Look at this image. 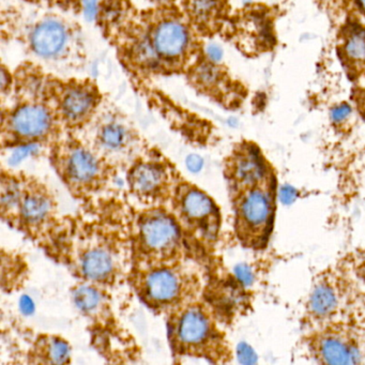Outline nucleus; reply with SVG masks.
<instances>
[{
    "label": "nucleus",
    "instance_id": "4468645a",
    "mask_svg": "<svg viewBox=\"0 0 365 365\" xmlns=\"http://www.w3.org/2000/svg\"><path fill=\"white\" fill-rule=\"evenodd\" d=\"M187 27L178 19H163L151 31L153 54L165 61H179L189 50Z\"/></svg>",
    "mask_w": 365,
    "mask_h": 365
},
{
    "label": "nucleus",
    "instance_id": "20e7f679",
    "mask_svg": "<svg viewBox=\"0 0 365 365\" xmlns=\"http://www.w3.org/2000/svg\"><path fill=\"white\" fill-rule=\"evenodd\" d=\"M129 277L136 294L147 307L168 315L197 300L202 288L197 273L183 262L132 269Z\"/></svg>",
    "mask_w": 365,
    "mask_h": 365
},
{
    "label": "nucleus",
    "instance_id": "c85d7f7f",
    "mask_svg": "<svg viewBox=\"0 0 365 365\" xmlns=\"http://www.w3.org/2000/svg\"><path fill=\"white\" fill-rule=\"evenodd\" d=\"M356 4H358L359 8L362 10L363 14H365V0H356Z\"/></svg>",
    "mask_w": 365,
    "mask_h": 365
},
{
    "label": "nucleus",
    "instance_id": "9b49d317",
    "mask_svg": "<svg viewBox=\"0 0 365 365\" xmlns=\"http://www.w3.org/2000/svg\"><path fill=\"white\" fill-rule=\"evenodd\" d=\"M110 166H131L140 158V143L129 123L118 116H106L96 125L93 144Z\"/></svg>",
    "mask_w": 365,
    "mask_h": 365
},
{
    "label": "nucleus",
    "instance_id": "f257e3e1",
    "mask_svg": "<svg viewBox=\"0 0 365 365\" xmlns=\"http://www.w3.org/2000/svg\"><path fill=\"white\" fill-rule=\"evenodd\" d=\"M71 270L82 281L112 287L123 279L132 264L131 245H125L116 232L89 225L59 243Z\"/></svg>",
    "mask_w": 365,
    "mask_h": 365
},
{
    "label": "nucleus",
    "instance_id": "4be33fe9",
    "mask_svg": "<svg viewBox=\"0 0 365 365\" xmlns=\"http://www.w3.org/2000/svg\"><path fill=\"white\" fill-rule=\"evenodd\" d=\"M238 358L241 363L245 364H253L256 363L257 356H256L255 352L253 351L251 347L245 345V344H241L238 347Z\"/></svg>",
    "mask_w": 365,
    "mask_h": 365
},
{
    "label": "nucleus",
    "instance_id": "a878e982",
    "mask_svg": "<svg viewBox=\"0 0 365 365\" xmlns=\"http://www.w3.org/2000/svg\"><path fill=\"white\" fill-rule=\"evenodd\" d=\"M187 168H190V170H192V172H197V170H200L202 166V158H200L198 155H190L187 160Z\"/></svg>",
    "mask_w": 365,
    "mask_h": 365
},
{
    "label": "nucleus",
    "instance_id": "5701e85b",
    "mask_svg": "<svg viewBox=\"0 0 365 365\" xmlns=\"http://www.w3.org/2000/svg\"><path fill=\"white\" fill-rule=\"evenodd\" d=\"M237 279L243 284V285H251L253 283V273H252L251 269L247 266V264H240L237 267L236 271Z\"/></svg>",
    "mask_w": 365,
    "mask_h": 365
},
{
    "label": "nucleus",
    "instance_id": "7ed1b4c3",
    "mask_svg": "<svg viewBox=\"0 0 365 365\" xmlns=\"http://www.w3.org/2000/svg\"><path fill=\"white\" fill-rule=\"evenodd\" d=\"M132 269L170 266L183 262L182 230L174 213L162 206L138 213L131 236Z\"/></svg>",
    "mask_w": 365,
    "mask_h": 365
},
{
    "label": "nucleus",
    "instance_id": "f3484780",
    "mask_svg": "<svg viewBox=\"0 0 365 365\" xmlns=\"http://www.w3.org/2000/svg\"><path fill=\"white\" fill-rule=\"evenodd\" d=\"M29 358L34 363L65 364L70 362L71 348L68 341L52 335H41L31 348Z\"/></svg>",
    "mask_w": 365,
    "mask_h": 365
},
{
    "label": "nucleus",
    "instance_id": "f03ea898",
    "mask_svg": "<svg viewBox=\"0 0 365 365\" xmlns=\"http://www.w3.org/2000/svg\"><path fill=\"white\" fill-rule=\"evenodd\" d=\"M1 217L36 240H48L58 228L56 200L50 190L33 177L5 170L1 177Z\"/></svg>",
    "mask_w": 365,
    "mask_h": 365
},
{
    "label": "nucleus",
    "instance_id": "2eb2a0df",
    "mask_svg": "<svg viewBox=\"0 0 365 365\" xmlns=\"http://www.w3.org/2000/svg\"><path fill=\"white\" fill-rule=\"evenodd\" d=\"M95 91L91 87H69L61 100V113L70 127H78L86 123L95 113Z\"/></svg>",
    "mask_w": 365,
    "mask_h": 365
},
{
    "label": "nucleus",
    "instance_id": "cd10ccee",
    "mask_svg": "<svg viewBox=\"0 0 365 365\" xmlns=\"http://www.w3.org/2000/svg\"><path fill=\"white\" fill-rule=\"evenodd\" d=\"M208 54L213 61H219L222 58V51L219 46H211L208 48Z\"/></svg>",
    "mask_w": 365,
    "mask_h": 365
},
{
    "label": "nucleus",
    "instance_id": "423d86ee",
    "mask_svg": "<svg viewBox=\"0 0 365 365\" xmlns=\"http://www.w3.org/2000/svg\"><path fill=\"white\" fill-rule=\"evenodd\" d=\"M51 162L69 191L78 198L93 197L103 191L114 168L95 149L78 140L55 145Z\"/></svg>",
    "mask_w": 365,
    "mask_h": 365
},
{
    "label": "nucleus",
    "instance_id": "b1692460",
    "mask_svg": "<svg viewBox=\"0 0 365 365\" xmlns=\"http://www.w3.org/2000/svg\"><path fill=\"white\" fill-rule=\"evenodd\" d=\"M297 198V191L290 185H285L279 190V200L283 204L290 205Z\"/></svg>",
    "mask_w": 365,
    "mask_h": 365
},
{
    "label": "nucleus",
    "instance_id": "39448f33",
    "mask_svg": "<svg viewBox=\"0 0 365 365\" xmlns=\"http://www.w3.org/2000/svg\"><path fill=\"white\" fill-rule=\"evenodd\" d=\"M168 317V336L175 354L209 359L213 362L223 358V339L215 326V316L206 305L196 300L173 312Z\"/></svg>",
    "mask_w": 365,
    "mask_h": 365
},
{
    "label": "nucleus",
    "instance_id": "aec40b11",
    "mask_svg": "<svg viewBox=\"0 0 365 365\" xmlns=\"http://www.w3.org/2000/svg\"><path fill=\"white\" fill-rule=\"evenodd\" d=\"M336 307V296L328 285H320L314 289L309 298V309L315 315L324 317L334 311Z\"/></svg>",
    "mask_w": 365,
    "mask_h": 365
},
{
    "label": "nucleus",
    "instance_id": "393cba45",
    "mask_svg": "<svg viewBox=\"0 0 365 365\" xmlns=\"http://www.w3.org/2000/svg\"><path fill=\"white\" fill-rule=\"evenodd\" d=\"M350 113H351L350 106L344 104V106H339V108H334V110H332V114H331V116H332V119L335 121V123H341V121H343L344 119H346L348 116H349Z\"/></svg>",
    "mask_w": 365,
    "mask_h": 365
},
{
    "label": "nucleus",
    "instance_id": "412c9836",
    "mask_svg": "<svg viewBox=\"0 0 365 365\" xmlns=\"http://www.w3.org/2000/svg\"><path fill=\"white\" fill-rule=\"evenodd\" d=\"M217 8V0H194V12H195L196 16L202 20H206L211 14H215Z\"/></svg>",
    "mask_w": 365,
    "mask_h": 365
},
{
    "label": "nucleus",
    "instance_id": "9d476101",
    "mask_svg": "<svg viewBox=\"0 0 365 365\" xmlns=\"http://www.w3.org/2000/svg\"><path fill=\"white\" fill-rule=\"evenodd\" d=\"M55 131L52 110L43 104H23L4 119L3 143L8 147L36 146L51 140Z\"/></svg>",
    "mask_w": 365,
    "mask_h": 365
},
{
    "label": "nucleus",
    "instance_id": "a211bd4d",
    "mask_svg": "<svg viewBox=\"0 0 365 365\" xmlns=\"http://www.w3.org/2000/svg\"><path fill=\"white\" fill-rule=\"evenodd\" d=\"M341 54L349 69L354 71L365 70V29L356 26L348 29Z\"/></svg>",
    "mask_w": 365,
    "mask_h": 365
},
{
    "label": "nucleus",
    "instance_id": "6e6552de",
    "mask_svg": "<svg viewBox=\"0 0 365 365\" xmlns=\"http://www.w3.org/2000/svg\"><path fill=\"white\" fill-rule=\"evenodd\" d=\"M235 211L236 232L243 245L252 247L264 245L274 211L270 181L237 194Z\"/></svg>",
    "mask_w": 365,
    "mask_h": 365
},
{
    "label": "nucleus",
    "instance_id": "bb28decb",
    "mask_svg": "<svg viewBox=\"0 0 365 365\" xmlns=\"http://www.w3.org/2000/svg\"><path fill=\"white\" fill-rule=\"evenodd\" d=\"M85 16L93 20L96 14V0H84Z\"/></svg>",
    "mask_w": 365,
    "mask_h": 365
},
{
    "label": "nucleus",
    "instance_id": "dca6fc26",
    "mask_svg": "<svg viewBox=\"0 0 365 365\" xmlns=\"http://www.w3.org/2000/svg\"><path fill=\"white\" fill-rule=\"evenodd\" d=\"M73 300L78 309L87 317L104 319L108 313V304L103 288L83 281L73 289Z\"/></svg>",
    "mask_w": 365,
    "mask_h": 365
},
{
    "label": "nucleus",
    "instance_id": "c756f323",
    "mask_svg": "<svg viewBox=\"0 0 365 365\" xmlns=\"http://www.w3.org/2000/svg\"><path fill=\"white\" fill-rule=\"evenodd\" d=\"M363 106H364V113H363V114L365 115V100H364V104H363Z\"/></svg>",
    "mask_w": 365,
    "mask_h": 365
},
{
    "label": "nucleus",
    "instance_id": "1a4fd4ad",
    "mask_svg": "<svg viewBox=\"0 0 365 365\" xmlns=\"http://www.w3.org/2000/svg\"><path fill=\"white\" fill-rule=\"evenodd\" d=\"M179 183L175 168L161 158L140 157L128 172L130 192L149 207L172 200Z\"/></svg>",
    "mask_w": 365,
    "mask_h": 365
},
{
    "label": "nucleus",
    "instance_id": "f8f14e48",
    "mask_svg": "<svg viewBox=\"0 0 365 365\" xmlns=\"http://www.w3.org/2000/svg\"><path fill=\"white\" fill-rule=\"evenodd\" d=\"M225 175L232 193L240 194L270 181L268 168L259 151L253 145L239 147L228 158Z\"/></svg>",
    "mask_w": 365,
    "mask_h": 365
},
{
    "label": "nucleus",
    "instance_id": "0eeeda50",
    "mask_svg": "<svg viewBox=\"0 0 365 365\" xmlns=\"http://www.w3.org/2000/svg\"><path fill=\"white\" fill-rule=\"evenodd\" d=\"M170 202L181 230L204 245L215 240L220 227L219 209L206 193L195 185L180 182Z\"/></svg>",
    "mask_w": 365,
    "mask_h": 365
},
{
    "label": "nucleus",
    "instance_id": "ddd939ff",
    "mask_svg": "<svg viewBox=\"0 0 365 365\" xmlns=\"http://www.w3.org/2000/svg\"><path fill=\"white\" fill-rule=\"evenodd\" d=\"M71 39L67 23L56 16H46L38 21L29 33L31 50L46 61H57L65 56Z\"/></svg>",
    "mask_w": 365,
    "mask_h": 365
},
{
    "label": "nucleus",
    "instance_id": "6ab92c4d",
    "mask_svg": "<svg viewBox=\"0 0 365 365\" xmlns=\"http://www.w3.org/2000/svg\"><path fill=\"white\" fill-rule=\"evenodd\" d=\"M320 356L330 364H352L356 363V354L341 339L326 337L320 343Z\"/></svg>",
    "mask_w": 365,
    "mask_h": 365
}]
</instances>
